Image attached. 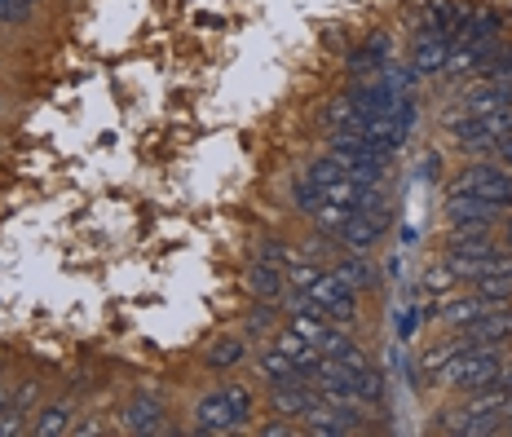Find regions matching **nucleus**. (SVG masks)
Here are the masks:
<instances>
[{"label":"nucleus","mask_w":512,"mask_h":437,"mask_svg":"<svg viewBox=\"0 0 512 437\" xmlns=\"http://www.w3.org/2000/svg\"><path fill=\"white\" fill-rule=\"evenodd\" d=\"M504 349L508 345H464L455 349L446 362H437L429 371V385L437 393H477V389H490L495 385V371L504 362Z\"/></svg>","instance_id":"nucleus-1"},{"label":"nucleus","mask_w":512,"mask_h":437,"mask_svg":"<svg viewBox=\"0 0 512 437\" xmlns=\"http://www.w3.org/2000/svg\"><path fill=\"white\" fill-rule=\"evenodd\" d=\"M252 411H256V389L243 385V380H226V385L208 389L204 398L195 402V424H190V433H204V437L239 433L252 424Z\"/></svg>","instance_id":"nucleus-2"},{"label":"nucleus","mask_w":512,"mask_h":437,"mask_svg":"<svg viewBox=\"0 0 512 437\" xmlns=\"http://www.w3.org/2000/svg\"><path fill=\"white\" fill-rule=\"evenodd\" d=\"M446 133H451L455 151L490 159L499 142L512 137V111H490V115H446Z\"/></svg>","instance_id":"nucleus-3"},{"label":"nucleus","mask_w":512,"mask_h":437,"mask_svg":"<svg viewBox=\"0 0 512 437\" xmlns=\"http://www.w3.org/2000/svg\"><path fill=\"white\" fill-rule=\"evenodd\" d=\"M327 155H336L340 164H345V173L358 181V186H384L389 181V168L398 164L393 155L376 151V146H367L362 137L354 133H336L332 129V142H327Z\"/></svg>","instance_id":"nucleus-4"},{"label":"nucleus","mask_w":512,"mask_h":437,"mask_svg":"<svg viewBox=\"0 0 512 437\" xmlns=\"http://www.w3.org/2000/svg\"><path fill=\"white\" fill-rule=\"evenodd\" d=\"M446 190H468V195H482L490 204L512 212V173L495 159H468L460 173H451Z\"/></svg>","instance_id":"nucleus-5"},{"label":"nucleus","mask_w":512,"mask_h":437,"mask_svg":"<svg viewBox=\"0 0 512 437\" xmlns=\"http://www.w3.org/2000/svg\"><path fill=\"white\" fill-rule=\"evenodd\" d=\"M442 217H446V226H455V230H499L508 208L490 204L482 195H468V190H446Z\"/></svg>","instance_id":"nucleus-6"},{"label":"nucleus","mask_w":512,"mask_h":437,"mask_svg":"<svg viewBox=\"0 0 512 437\" xmlns=\"http://www.w3.org/2000/svg\"><path fill=\"white\" fill-rule=\"evenodd\" d=\"M389 221H393V212H389V199H380V204H371V208H358L354 217L340 226V248L345 252H371L376 243L389 234Z\"/></svg>","instance_id":"nucleus-7"},{"label":"nucleus","mask_w":512,"mask_h":437,"mask_svg":"<svg viewBox=\"0 0 512 437\" xmlns=\"http://www.w3.org/2000/svg\"><path fill=\"white\" fill-rule=\"evenodd\" d=\"M490 111H512V84L504 80H477L455 98L451 115H490Z\"/></svg>","instance_id":"nucleus-8"},{"label":"nucleus","mask_w":512,"mask_h":437,"mask_svg":"<svg viewBox=\"0 0 512 437\" xmlns=\"http://www.w3.org/2000/svg\"><path fill=\"white\" fill-rule=\"evenodd\" d=\"M265 389H270V407H274V415H287V420H305V411L318 402V389L309 385L305 376L279 380V385H265Z\"/></svg>","instance_id":"nucleus-9"},{"label":"nucleus","mask_w":512,"mask_h":437,"mask_svg":"<svg viewBox=\"0 0 512 437\" xmlns=\"http://www.w3.org/2000/svg\"><path fill=\"white\" fill-rule=\"evenodd\" d=\"M446 58H451V36L420 27V36H415V45H411V71L415 76H437V71H446Z\"/></svg>","instance_id":"nucleus-10"},{"label":"nucleus","mask_w":512,"mask_h":437,"mask_svg":"<svg viewBox=\"0 0 512 437\" xmlns=\"http://www.w3.org/2000/svg\"><path fill=\"white\" fill-rule=\"evenodd\" d=\"M164 407L151 398V393H133V398L124 402V411H120V429L124 433H164Z\"/></svg>","instance_id":"nucleus-11"},{"label":"nucleus","mask_w":512,"mask_h":437,"mask_svg":"<svg viewBox=\"0 0 512 437\" xmlns=\"http://www.w3.org/2000/svg\"><path fill=\"white\" fill-rule=\"evenodd\" d=\"M243 287H248L256 301H279L283 305V296H287L283 270H279V265H270V261H252L248 274H243Z\"/></svg>","instance_id":"nucleus-12"},{"label":"nucleus","mask_w":512,"mask_h":437,"mask_svg":"<svg viewBox=\"0 0 512 437\" xmlns=\"http://www.w3.org/2000/svg\"><path fill=\"white\" fill-rule=\"evenodd\" d=\"M71 424H76V407H71V402H45V407L31 411L27 433L31 437H62V433H71Z\"/></svg>","instance_id":"nucleus-13"},{"label":"nucleus","mask_w":512,"mask_h":437,"mask_svg":"<svg viewBox=\"0 0 512 437\" xmlns=\"http://www.w3.org/2000/svg\"><path fill=\"white\" fill-rule=\"evenodd\" d=\"M252 340L248 336H217L212 345L204 349V367L208 371H234V367H243L248 362V354H252Z\"/></svg>","instance_id":"nucleus-14"},{"label":"nucleus","mask_w":512,"mask_h":437,"mask_svg":"<svg viewBox=\"0 0 512 437\" xmlns=\"http://www.w3.org/2000/svg\"><path fill=\"white\" fill-rule=\"evenodd\" d=\"M283 327V309H279V301H256L248 314H243V336L248 340H256V345H265L274 332Z\"/></svg>","instance_id":"nucleus-15"},{"label":"nucleus","mask_w":512,"mask_h":437,"mask_svg":"<svg viewBox=\"0 0 512 437\" xmlns=\"http://www.w3.org/2000/svg\"><path fill=\"white\" fill-rule=\"evenodd\" d=\"M332 270H336L349 287H354V292H376V287H380V270L367 261V252H345V257H340Z\"/></svg>","instance_id":"nucleus-16"},{"label":"nucleus","mask_w":512,"mask_h":437,"mask_svg":"<svg viewBox=\"0 0 512 437\" xmlns=\"http://www.w3.org/2000/svg\"><path fill=\"white\" fill-rule=\"evenodd\" d=\"M256 376H261V385H279V380H292V376H301L296 371V362L283 354L279 345H256Z\"/></svg>","instance_id":"nucleus-17"},{"label":"nucleus","mask_w":512,"mask_h":437,"mask_svg":"<svg viewBox=\"0 0 512 437\" xmlns=\"http://www.w3.org/2000/svg\"><path fill=\"white\" fill-rule=\"evenodd\" d=\"M301 257L305 252L287 239H256V261H270V265H279V270H287V265L301 261Z\"/></svg>","instance_id":"nucleus-18"},{"label":"nucleus","mask_w":512,"mask_h":437,"mask_svg":"<svg viewBox=\"0 0 512 437\" xmlns=\"http://www.w3.org/2000/svg\"><path fill=\"white\" fill-rule=\"evenodd\" d=\"M71 433L76 437H93V433H106V424H102V415H76V424H71Z\"/></svg>","instance_id":"nucleus-19"},{"label":"nucleus","mask_w":512,"mask_h":437,"mask_svg":"<svg viewBox=\"0 0 512 437\" xmlns=\"http://www.w3.org/2000/svg\"><path fill=\"white\" fill-rule=\"evenodd\" d=\"M495 389H512V354H504V362H499V371H495Z\"/></svg>","instance_id":"nucleus-20"},{"label":"nucleus","mask_w":512,"mask_h":437,"mask_svg":"<svg viewBox=\"0 0 512 437\" xmlns=\"http://www.w3.org/2000/svg\"><path fill=\"white\" fill-rule=\"evenodd\" d=\"M499 239H504V243H508V248H512V212H508V217H504V221H499Z\"/></svg>","instance_id":"nucleus-21"},{"label":"nucleus","mask_w":512,"mask_h":437,"mask_svg":"<svg viewBox=\"0 0 512 437\" xmlns=\"http://www.w3.org/2000/svg\"><path fill=\"white\" fill-rule=\"evenodd\" d=\"M9 393H14V389H9V385H0V411H5V402H9Z\"/></svg>","instance_id":"nucleus-22"},{"label":"nucleus","mask_w":512,"mask_h":437,"mask_svg":"<svg viewBox=\"0 0 512 437\" xmlns=\"http://www.w3.org/2000/svg\"><path fill=\"white\" fill-rule=\"evenodd\" d=\"M23 5H31V9H36V0H23Z\"/></svg>","instance_id":"nucleus-23"}]
</instances>
